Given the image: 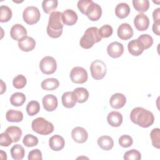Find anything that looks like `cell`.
<instances>
[{
	"label": "cell",
	"instance_id": "14",
	"mask_svg": "<svg viewBox=\"0 0 160 160\" xmlns=\"http://www.w3.org/2000/svg\"><path fill=\"white\" fill-rule=\"evenodd\" d=\"M117 34L122 40H128L133 36V29L128 23H122L118 28Z\"/></svg>",
	"mask_w": 160,
	"mask_h": 160
},
{
	"label": "cell",
	"instance_id": "12",
	"mask_svg": "<svg viewBox=\"0 0 160 160\" xmlns=\"http://www.w3.org/2000/svg\"><path fill=\"white\" fill-rule=\"evenodd\" d=\"M18 44L21 51L29 52L35 48L36 41L32 38L26 36L18 41Z\"/></svg>",
	"mask_w": 160,
	"mask_h": 160
},
{
	"label": "cell",
	"instance_id": "21",
	"mask_svg": "<svg viewBox=\"0 0 160 160\" xmlns=\"http://www.w3.org/2000/svg\"><path fill=\"white\" fill-rule=\"evenodd\" d=\"M122 114L116 111L110 112L107 116V121L109 125L112 127H119L122 122Z\"/></svg>",
	"mask_w": 160,
	"mask_h": 160
},
{
	"label": "cell",
	"instance_id": "36",
	"mask_svg": "<svg viewBox=\"0 0 160 160\" xmlns=\"http://www.w3.org/2000/svg\"><path fill=\"white\" fill-rule=\"evenodd\" d=\"M150 137L152 141V144L157 149L160 148V129L159 128L153 129L151 133Z\"/></svg>",
	"mask_w": 160,
	"mask_h": 160
},
{
	"label": "cell",
	"instance_id": "9",
	"mask_svg": "<svg viewBox=\"0 0 160 160\" xmlns=\"http://www.w3.org/2000/svg\"><path fill=\"white\" fill-rule=\"evenodd\" d=\"M84 15H86L91 21H98L102 15V9L98 4L92 1L87 8Z\"/></svg>",
	"mask_w": 160,
	"mask_h": 160
},
{
	"label": "cell",
	"instance_id": "2",
	"mask_svg": "<svg viewBox=\"0 0 160 160\" xmlns=\"http://www.w3.org/2000/svg\"><path fill=\"white\" fill-rule=\"evenodd\" d=\"M64 23L62 19V12L54 11L51 13L47 26V33L52 38H58L62 33Z\"/></svg>",
	"mask_w": 160,
	"mask_h": 160
},
{
	"label": "cell",
	"instance_id": "10",
	"mask_svg": "<svg viewBox=\"0 0 160 160\" xmlns=\"http://www.w3.org/2000/svg\"><path fill=\"white\" fill-rule=\"evenodd\" d=\"M134 24L138 31H144L149 28V19L146 14L139 13L134 18Z\"/></svg>",
	"mask_w": 160,
	"mask_h": 160
},
{
	"label": "cell",
	"instance_id": "27",
	"mask_svg": "<svg viewBox=\"0 0 160 160\" xmlns=\"http://www.w3.org/2000/svg\"><path fill=\"white\" fill-rule=\"evenodd\" d=\"M59 86V81L56 78H48L41 82V88L47 91H52L57 89Z\"/></svg>",
	"mask_w": 160,
	"mask_h": 160
},
{
	"label": "cell",
	"instance_id": "13",
	"mask_svg": "<svg viewBox=\"0 0 160 160\" xmlns=\"http://www.w3.org/2000/svg\"><path fill=\"white\" fill-rule=\"evenodd\" d=\"M107 52L112 58H118L123 54L124 46L119 42H113L109 44L107 48Z\"/></svg>",
	"mask_w": 160,
	"mask_h": 160
},
{
	"label": "cell",
	"instance_id": "25",
	"mask_svg": "<svg viewBox=\"0 0 160 160\" xmlns=\"http://www.w3.org/2000/svg\"><path fill=\"white\" fill-rule=\"evenodd\" d=\"M6 120L9 122H19L22 121L23 119V114L20 111L14 109H9L6 114Z\"/></svg>",
	"mask_w": 160,
	"mask_h": 160
},
{
	"label": "cell",
	"instance_id": "29",
	"mask_svg": "<svg viewBox=\"0 0 160 160\" xmlns=\"http://www.w3.org/2000/svg\"><path fill=\"white\" fill-rule=\"evenodd\" d=\"M137 40L144 49H147L149 48L153 44V39L152 36L148 34H144L140 35Z\"/></svg>",
	"mask_w": 160,
	"mask_h": 160
},
{
	"label": "cell",
	"instance_id": "41",
	"mask_svg": "<svg viewBox=\"0 0 160 160\" xmlns=\"http://www.w3.org/2000/svg\"><path fill=\"white\" fill-rule=\"evenodd\" d=\"M133 142L132 138L129 135H122L119 138V144L122 148H129Z\"/></svg>",
	"mask_w": 160,
	"mask_h": 160
},
{
	"label": "cell",
	"instance_id": "26",
	"mask_svg": "<svg viewBox=\"0 0 160 160\" xmlns=\"http://www.w3.org/2000/svg\"><path fill=\"white\" fill-rule=\"evenodd\" d=\"M10 152L11 157L15 160H21L24 157L25 150L21 144L14 145L11 148Z\"/></svg>",
	"mask_w": 160,
	"mask_h": 160
},
{
	"label": "cell",
	"instance_id": "40",
	"mask_svg": "<svg viewBox=\"0 0 160 160\" xmlns=\"http://www.w3.org/2000/svg\"><path fill=\"white\" fill-rule=\"evenodd\" d=\"M141 159V153L136 149H132L129 151H128L125 152L124 155V159L129 160H139Z\"/></svg>",
	"mask_w": 160,
	"mask_h": 160
},
{
	"label": "cell",
	"instance_id": "47",
	"mask_svg": "<svg viewBox=\"0 0 160 160\" xmlns=\"http://www.w3.org/2000/svg\"><path fill=\"white\" fill-rule=\"evenodd\" d=\"M1 94H2L4 91H6V84L4 83V82L2 80H1Z\"/></svg>",
	"mask_w": 160,
	"mask_h": 160
},
{
	"label": "cell",
	"instance_id": "4",
	"mask_svg": "<svg viewBox=\"0 0 160 160\" xmlns=\"http://www.w3.org/2000/svg\"><path fill=\"white\" fill-rule=\"evenodd\" d=\"M31 127L34 132L41 135H48L54 131L53 124L42 117L34 119L32 122Z\"/></svg>",
	"mask_w": 160,
	"mask_h": 160
},
{
	"label": "cell",
	"instance_id": "32",
	"mask_svg": "<svg viewBox=\"0 0 160 160\" xmlns=\"http://www.w3.org/2000/svg\"><path fill=\"white\" fill-rule=\"evenodd\" d=\"M57 0H44L42 2V8L43 11L46 14H50L54 12V11L58 7Z\"/></svg>",
	"mask_w": 160,
	"mask_h": 160
},
{
	"label": "cell",
	"instance_id": "31",
	"mask_svg": "<svg viewBox=\"0 0 160 160\" xmlns=\"http://www.w3.org/2000/svg\"><path fill=\"white\" fill-rule=\"evenodd\" d=\"M77 98V102L83 103L86 102L89 98L88 91L84 88H77L74 91Z\"/></svg>",
	"mask_w": 160,
	"mask_h": 160
},
{
	"label": "cell",
	"instance_id": "28",
	"mask_svg": "<svg viewBox=\"0 0 160 160\" xmlns=\"http://www.w3.org/2000/svg\"><path fill=\"white\" fill-rule=\"evenodd\" d=\"M5 132H7L11 137L13 142H16L19 141L22 136V131L18 126H9L6 129Z\"/></svg>",
	"mask_w": 160,
	"mask_h": 160
},
{
	"label": "cell",
	"instance_id": "3",
	"mask_svg": "<svg viewBox=\"0 0 160 160\" xmlns=\"http://www.w3.org/2000/svg\"><path fill=\"white\" fill-rule=\"evenodd\" d=\"M101 41V38L99 35L98 29L96 27H90L84 32L81 37L79 44L84 49H89L93 46L95 43Z\"/></svg>",
	"mask_w": 160,
	"mask_h": 160
},
{
	"label": "cell",
	"instance_id": "17",
	"mask_svg": "<svg viewBox=\"0 0 160 160\" xmlns=\"http://www.w3.org/2000/svg\"><path fill=\"white\" fill-rule=\"evenodd\" d=\"M126 102L125 96L121 93H115L111 96L109 99V104L112 108L120 109L122 108Z\"/></svg>",
	"mask_w": 160,
	"mask_h": 160
},
{
	"label": "cell",
	"instance_id": "11",
	"mask_svg": "<svg viewBox=\"0 0 160 160\" xmlns=\"http://www.w3.org/2000/svg\"><path fill=\"white\" fill-rule=\"evenodd\" d=\"M71 136L75 142L78 143H84L88 139V133L84 128L78 126L72 130Z\"/></svg>",
	"mask_w": 160,
	"mask_h": 160
},
{
	"label": "cell",
	"instance_id": "20",
	"mask_svg": "<svg viewBox=\"0 0 160 160\" xmlns=\"http://www.w3.org/2000/svg\"><path fill=\"white\" fill-rule=\"evenodd\" d=\"M78 15L76 12L72 9H66L62 12V19L65 25L72 26L78 21Z\"/></svg>",
	"mask_w": 160,
	"mask_h": 160
},
{
	"label": "cell",
	"instance_id": "5",
	"mask_svg": "<svg viewBox=\"0 0 160 160\" xmlns=\"http://www.w3.org/2000/svg\"><path fill=\"white\" fill-rule=\"evenodd\" d=\"M90 71L91 76L94 79L100 80L104 78L106 74V66L101 60L96 59L92 62L90 66Z\"/></svg>",
	"mask_w": 160,
	"mask_h": 160
},
{
	"label": "cell",
	"instance_id": "8",
	"mask_svg": "<svg viewBox=\"0 0 160 160\" xmlns=\"http://www.w3.org/2000/svg\"><path fill=\"white\" fill-rule=\"evenodd\" d=\"M71 81L76 84H83L86 82L88 78L86 70L80 66L73 68L70 72Z\"/></svg>",
	"mask_w": 160,
	"mask_h": 160
},
{
	"label": "cell",
	"instance_id": "39",
	"mask_svg": "<svg viewBox=\"0 0 160 160\" xmlns=\"http://www.w3.org/2000/svg\"><path fill=\"white\" fill-rule=\"evenodd\" d=\"M113 29L111 26L109 24H105L101 26L98 29V33L100 37L102 38H107L112 34Z\"/></svg>",
	"mask_w": 160,
	"mask_h": 160
},
{
	"label": "cell",
	"instance_id": "30",
	"mask_svg": "<svg viewBox=\"0 0 160 160\" xmlns=\"http://www.w3.org/2000/svg\"><path fill=\"white\" fill-rule=\"evenodd\" d=\"M26 101L25 95L20 92L13 93L10 98V102L14 106H21Z\"/></svg>",
	"mask_w": 160,
	"mask_h": 160
},
{
	"label": "cell",
	"instance_id": "45",
	"mask_svg": "<svg viewBox=\"0 0 160 160\" xmlns=\"http://www.w3.org/2000/svg\"><path fill=\"white\" fill-rule=\"evenodd\" d=\"M152 18L154 22H160V8H158L152 12Z\"/></svg>",
	"mask_w": 160,
	"mask_h": 160
},
{
	"label": "cell",
	"instance_id": "35",
	"mask_svg": "<svg viewBox=\"0 0 160 160\" xmlns=\"http://www.w3.org/2000/svg\"><path fill=\"white\" fill-rule=\"evenodd\" d=\"M40 110L39 103L36 101H31L26 106V112L29 116H32L39 112Z\"/></svg>",
	"mask_w": 160,
	"mask_h": 160
},
{
	"label": "cell",
	"instance_id": "16",
	"mask_svg": "<svg viewBox=\"0 0 160 160\" xmlns=\"http://www.w3.org/2000/svg\"><path fill=\"white\" fill-rule=\"evenodd\" d=\"M62 104L66 108H73L77 102V98L72 91H68L63 93L61 97Z\"/></svg>",
	"mask_w": 160,
	"mask_h": 160
},
{
	"label": "cell",
	"instance_id": "46",
	"mask_svg": "<svg viewBox=\"0 0 160 160\" xmlns=\"http://www.w3.org/2000/svg\"><path fill=\"white\" fill-rule=\"evenodd\" d=\"M159 24L160 22H154L152 24V31L154 34H156L158 36L160 35L159 33Z\"/></svg>",
	"mask_w": 160,
	"mask_h": 160
},
{
	"label": "cell",
	"instance_id": "24",
	"mask_svg": "<svg viewBox=\"0 0 160 160\" xmlns=\"http://www.w3.org/2000/svg\"><path fill=\"white\" fill-rule=\"evenodd\" d=\"M98 144L102 149L109 151L114 146V141L110 136H102L98 139Z\"/></svg>",
	"mask_w": 160,
	"mask_h": 160
},
{
	"label": "cell",
	"instance_id": "42",
	"mask_svg": "<svg viewBox=\"0 0 160 160\" xmlns=\"http://www.w3.org/2000/svg\"><path fill=\"white\" fill-rule=\"evenodd\" d=\"M13 142L11 137L6 132H2L0 135V145L3 147H8Z\"/></svg>",
	"mask_w": 160,
	"mask_h": 160
},
{
	"label": "cell",
	"instance_id": "6",
	"mask_svg": "<svg viewBox=\"0 0 160 160\" xmlns=\"http://www.w3.org/2000/svg\"><path fill=\"white\" fill-rule=\"evenodd\" d=\"M41 13L38 8L28 6L23 11L22 18L26 23L32 25L38 22L40 19Z\"/></svg>",
	"mask_w": 160,
	"mask_h": 160
},
{
	"label": "cell",
	"instance_id": "22",
	"mask_svg": "<svg viewBox=\"0 0 160 160\" xmlns=\"http://www.w3.org/2000/svg\"><path fill=\"white\" fill-rule=\"evenodd\" d=\"M130 11V7L127 3L121 2L116 6L115 8V14L118 18L124 19L129 15Z\"/></svg>",
	"mask_w": 160,
	"mask_h": 160
},
{
	"label": "cell",
	"instance_id": "18",
	"mask_svg": "<svg viewBox=\"0 0 160 160\" xmlns=\"http://www.w3.org/2000/svg\"><path fill=\"white\" fill-rule=\"evenodd\" d=\"M50 148L54 151H59L62 149L65 145L64 138L60 135H54L49 140Z\"/></svg>",
	"mask_w": 160,
	"mask_h": 160
},
{
	"label": "cell",
	"instance_id": "1",
	"mask_svg": "<svg viewBox=\"0 0 160 160\" xmlns=\"http://www.w3.org/2000/svg\"><path fill=\"white\" fill-rule=\"evenodd\" d=\"M130 119L134 124L145 128L151 126L154 121L153 114L141 107L135 108L131 111Z\"/></svg>",
	"mask_w": 160,
	"mask_h": 160
},
{
	"label": "cell",
	"instance_id": "23",
	"mask_svg": "<svg viewBox=\"0 0 160 160\" xmlns=\"http://www.w3.org/2000/svg\"><path fill=\"white\" fill-rule=\"evenodd\" d=\"M128 49L129 52L131 55L135 56L141 55L144 50L139 44L137 39H133L129 42L128 44Z\"/></svg>",
	"mask_w": 160,
	"mask_h": 160
},
{
	"label": "cell",
	"instance_id": "7",
	"mask_svg": "<svg viewBox=\"0 0 160 160\" xmlns=\"http://www.w3.org/2000/svg\"><path fill=\"white\" fill-rule=\"evenodd\" d=\"M39 68L45 74H53L57 69L56 61L52 56H45L39 62Z\"/></svg>",
	"mask_w": 160,
	"mask_h": 160
},
{
	"label": "cell",
	"instance_id": "43",
	"mask_svg": "<svg viewBox=\"0 0 160 160\" xmlns=\"http://www.w3.org/2000/svg\"><path fill=\"white\" fill-rule=\"evenodd\" d=\"M29 160H42V153L41 151L38 149H35L31 151L28 154Z\"/></svg>",
	"mask_w": 160,
	"mask_h": 160
},
{
	"label": "cell",
	"instance_id": "33",
	"mask_svg": "<svg viewBox=\"0 0 160 160\" xmlns=\"http://www.w3.org/2000/svg\"><path fill=\"white\" fill-rule=\"evenodd\" d=\"M12 17V11L8 6L2 5L0 7V21L5 22L9 21Z\"/></svg>",
	"mask_w": 160,
	"mask_h": 160
},
{
	"label": "cell",
	"instance_id": "34",
	"mask_svg": "<svg viewBox=\"0 0 160 160\" xmlns=\"http://www.w3.org/2000/svg\"><path fill=\"white\" fill-rule=\"evenodd\" d=\"M132 4L134 9L141 12H146L149 8V2L148 0H133Z\"/></svg>",
	"mask_w": 160,
	"mask_h": 160
},
{
	"label": "cell",
	"instance_id": "37",
	"mask_svg": "<svg viewBox=\"0 0 160 160\" xmlns=\"http://www.w3.org/2000/svg\"><path fill=\"white\" fill-rule=\"evenodd\" d=\"M27 82L26 78L22 74H19L14 78L12 80L13 86L16 89H22L25 87Z\"/></svg>",
	"mask_w": 160,
	"mask_h": 160
},
{
	"label": "cell",
	"instance_id": "38",
	"mask_svg": "<svg viewBox=\"0 0 160 160\" xmlns=\"http://www.w3.org/2000/svg\"><path fill=\"white\" fill-rule=\"evenodd\" d=\"M22 142L26 147H33L38 145V139L36 136H34L32 134H28L24 137Z\"/></svg>",
	"mask_w": 160,
	"mask_h": 160
},
{
	"label": "cell",
	"instance_id": "44",
	"mask_svg": "<svg viewBox=\"0 0 160 160\" xmlns=\"http://www.w3.org/2000/svg\"><path fill=\"white\" fill-rule=\"evenodd\" d=\"M92 1L91 0H80L78 2V8L82 14H85L87 8Z\"/></svg>",
	"mask_w": 160,
	"mask_h": 160
},
{
	"label": "cell",
	"instance_id": "15",
	"mask_svg": "<svg viewBox=\"0 0 160 160\" xmlns=\"http://www.w3.org/2000/svg\"><path fill=\"white\" fill-rule=\"evenodd\" d=\"M42 102L44 108L47 111H53L58 107V99L52 94H49L45 95L42 99Z\"/></svg>",
	"mask_w": 160,
	"mask_h": 160
},
{
	"label": "cell",
	"instance_id": "19",
	"mask_svg": "<svg viewBox=\"0 0 160 160\" xmlns=\"http://www.w3.org/2000/svg\"><path fill=\"white\" fill-rule=\"evenodd\" d=\"M10 35L13 39L19 41L20 39L27 35V31L22 25L16 24L11 27Z\"/></svg>",
	"mask_w": 160,
	"mask_h": 160
}]
</instances>
